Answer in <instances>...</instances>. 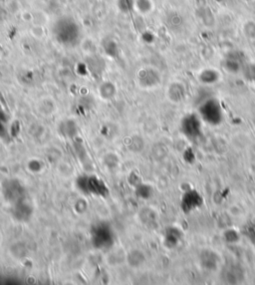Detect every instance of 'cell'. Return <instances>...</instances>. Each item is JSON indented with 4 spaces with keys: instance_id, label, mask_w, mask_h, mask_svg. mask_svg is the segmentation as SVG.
<instances>
[{
    "instance_id": "cell-1",
    "label": "cell",
    "mask_w": 255,
    "mask_h": 285,
    "mask_svg": "<svg viewBox=\"0 0 255 285\" xmlns=\"http://www.w3.org/2000/svg\"><path fill=\"white\" fill-rule=\"evenodd\" d=\"M199 116L207 124L216 126L223 122V113L220 103L214 99H210L200 106Z\"/></svg>"
},
{
    "instance_id": "cell-2",
    "label": "cell",
    "mask_w": 255,
    "mask_h": 285,
    "mask_svg": "<svg viewBox=\"0 0 255 285\" xmlns=\"http://www.w3.org/2000/svg\"><path fill=\"white\" fill-rule=\"evenodd\" d=\"M160 73L154 67H143L137 73V82L139 87L144 90L155 89L160 84Z\"/></svg>"
},
{
    "instance_id": "cell-3",
    "label": "cell",
    "mask_w": 255,
    "mask_h": 285,
    "mask_svg": "<svg viewBox=\"0 0 255 285\" xmlns=\"http://www.w3.org/2000/svg\"><path fill=\"white\" fill-rule=\"evenodd\" d=\"M181 132L190 140H196L202 137V123L198 116L194 114L186 116L181 121Z\"/></svg>"
},
{
    "instance_id": "cell-4",
    "label": "cell",
    "mask_w": 255,
    "mask_h": 285,
    "mask_svg": "<svg viewBox=\"0 0 255 285\" xmlns=\"http://www.w3.org/2000/svg\"><path fill=\"white\" fill-rule=\"evenodd\" d=\"M198 262L206 271L214 272L220 269L222 259L220 254L211 249H204L198 254Z\"/></svg>"
},
{
    "instance_id": "cell-5",
    "label": "cell",
    "mask_w": 255,
    "mask_h": 285,
    "mask_svg": "<svg viewBox=\"0 0 255 285\" xmlns=\"http://www.w3.org/2000/svg\"><path fill=\"white\" fill-rule=\"evenodd\" d=\"M204 203V199L196 191L191 189L187 192L181 200V207L185 213H191L200 207Z\"/></svg>"
},
{
    "instance_id": "cell-6",
    "label": "cell",
    "mask_w": 255,
    "mask_h": 285,
    "mask_svg": "<svg viewBox=\"0 0 255 285\" xmlns=\"http://www.w3.org/2000/svg\"><path fill=\"white\" fill-rule=\"evenodd\" d=\"M186 87L183 83L175 81L169 85L167 88V97L172 103H180L186 99Z\"/></svg>"
},
{
    "instance_id": "cell-7",
    "label": "cell",
    "mask_w": 255,
    "mask_h": 285,
    "mask_svg": "<svg viewBox=\"0 0 255 285\" xmlns=\"http://www.w3.org/2000/svg\"><path fill=\"white\" fill-rule=\"evenodd\" d=\"M99 96L104 101H110L113 100L117 95V87L114 83L110 81L103 82L98 89Z\"/></svg>"
},
{
    "instance_id": "cell-8",
    "label": "cell",
    "mask_w": 255,
    "mask_h": 285,
    "mask_svg": "<svg viewBox=\"0 0 255 285\" xmlns=\"http://www.w3.org/2000/svg\"><path fill=\"white\" fill-rule=\"evenodd\" d=\"M36 107H37V111L41 114V115H44V116L52 115V114L56 112V109H57L56 103L48 97L40 99L37 105H36Z\"/></svg>"
},
{
    "instance_id": "cell-9",
    "label": "cell",
    "mask_w": 255,
    "mask_h": 285,
    "mask_svg": "<svg viewBox=\"0 0 255 285\" xmlns=\"http://www.w3.org/2000/svg\"><path fill=\"white\" fill-rule=\"evenodd\" d=\"M127 261L131 268H141L145 261V256L140 250H133L127 255Z\"/></svg>"
},
{
    "instance_id": "cell-10",
    "label": "cell",
    "mask_w": 255,
    "mask_h": 285,
    "mask_svg": "<svg viewBox=\"0 0 255 285\" xmlns=\"http://www.w3.org/2000/svg\"><path fill=\"white\" fill-rule=\"evenodd\" d=\"M181 237H183V234H181V232L178 229H175V227L170 229L166 235L167 245L171 249L175 248V246H176L180 242Z\"/></svg>"
},
{
    "instance_id": "cell-11",
    "label": "cell",
    "mask_w": 255,
    "mask_h": 285,
    "mask_svg": "<svg viewBox=\"0 0 255 285\" xmlns=\"http://www.w3.org/2000/svg\"><path fill=\"white\" fill-rule=\"evenodd\" d=\"M218 78H220V74L213 69H206L205 71L200 73L198 77V79L202 81V83L207 84V85L217 82Z\"/></svg>"
},
{
    "instance_id": "cell-12",
    "label": "cell",
    "mask_w": 255,
    "mask_h": 285,
    "mask_svg": "<svg viewBox=\"0 0 255 285\" xmlns=\"http://www.w3.org/2000/svg\"><path fill=\"white\" fill-rule=\"evenodd\" d=\"M135 9L143 15L150 13L154 8L153 0H135Z\"/></svg>"
},
{
    "instance_id": "cell-13",
    "label": "cell",
    "mask_w": 255,
    "mask_h": 285,
    "mask_svg": "<svg viewBox=\"0 0 255 285\" xmlns=\"http://www.w3.org/2000/svg\"><path fill=\"white\" fill-rule=\"evenodd\" d=\"M223 238H224V240H225L226 243L234 244V243H238L240 240V235H239V234L238 232H236L235 230L229 229V230H226L224 232Z\"/></svg>"
},
{
    "instance_id": "cell-14",
    "label": "cell",
    "mask_w": 255,
    "mask_h": 285,
    "mask_svg": "<svg viewBox=\"0 0 255 285\" xmlns=\"http://www.w3.org/2000/svg\"><path fill=\"white\" fill-rule=\"evenodd\" d=\"M243 32L249 39H255V22L254 21H246L243 27Z\"/></svg>"
},
{
    "instance_id": "cell-15",
    "label": "cell",
    "mask_w": 255,
    "mask_h": 285,
    "mask_svg": "<svg viewBox=\"0 0 255 285\" xmlns=\"http://www.w3.org/2000/svg\"><path fill=\"white\" fill-rule=\"evenodd\" d=\"M143 147V143L142 142V140L139 138V137H133L131 139V143L129 144V148L132 150V151H135V147Z\"/></svg>"
},
{
    "instance_id": "cell-16",
    "label": "cell",
    "mask_w": 255,
    "mask_h": 285,
    "mask_svg": "<svg viewBox=\"0 0 255 285\" xmlns=\"http://www.w3.org/2000/svg\"><path fill=\"white\" fill-rule=\"evenodd\" d=\"M249 238L255 243V224H253L252 226H250L248 229V233H247Z\"/></svg>"
}]
</instances>
